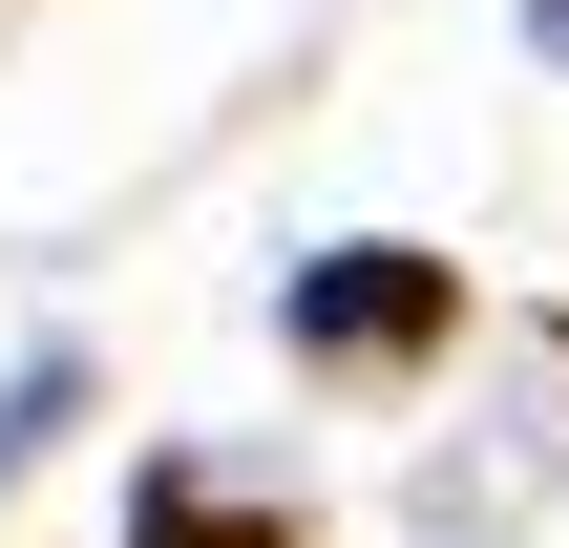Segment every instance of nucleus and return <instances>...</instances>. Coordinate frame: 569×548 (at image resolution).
<instances>
[{"instance_id":"nucleus-1","label":"nucleus","mask_w":569,"mask_h":548,"mask_svg":"<svg viewBox=\"0 0 569 548\" xmlns=\"http://www.w3.org/2000/svg\"><path fill=\"white\" fill-rule=\"evenodd\" d=\"M443 317H465V296H443L422 253H317V275H296V338H317V359H422Z\"/></svg>"},{"instance_id":"nucleus-2","label":"nucleus","mask_w":569,"mask_h":548,"mask_svg":"<svg viewBox=\"0 0 569 548\" xmlns=\"http://www.w3.org/2000/svg\"><path fill=\"white\" fill-rule=\"evenodd\" d=\"M148 548H296V528H274V507H211L190 465H148Z\"/></svg>"}]
</instances>
